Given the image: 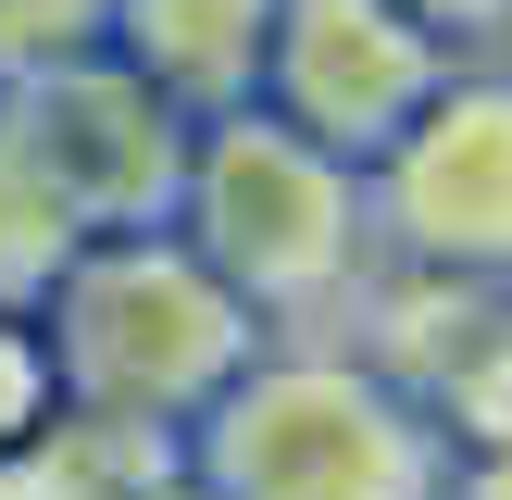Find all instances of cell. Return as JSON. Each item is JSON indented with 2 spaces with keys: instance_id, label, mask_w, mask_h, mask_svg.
<instances>
[{
  "instance_id": "1",
  "label": "cell",
  "mask_w": 512,
  "mask_h": 500,
  "mask_svg": "<svg viewBox=\"0 0 512 500\" xmlns=\"http://www.w3.org/2000/svg\"><path fill=\"white\" fill-rule=\"evenodd\" d=\"M263 500H413V450L363 388H275L250 413Z\"/></svg>"
},
{
  "instance_id": "2",
  "label": "cell",
  "mask_w": 512,
  "mask_h": 500,
  "mask_svg": "<svg viewBox=\"0 0 512 500\" xmlns=\"http://www.w3.org/2000/svg\"><path fill=\"white\" fill-rule=\"evenodd\" d=\"M400 213L425 250L512 263V100H450L400 163Z\"/></svg>"
},
{
  "instance_id": "3",
  "label": "cell",
  "mask_w": 512,
  "mask_h": 500,
  "mask_svg": "<svg viewBox=\"0 0 512 500\" xmlns=\"http://www.w3.org/2000/svg\"><path fill=\"white\" fill-rule=\"evenodd\" d=\"M213 213H225V250H238L250 275H325V238H338V188L313 175V150L250 138L238 163H225Z\"/></svg>"
},
{
  "instance_id": "4",
  "label": "cell",
  "mask_w": 512,
  "mask_h": 500,
  "mask_svg": "<svg viewBox=\"0 0 512 500\" xmlns=\"http://www.w3.org/2000/svg\"><path fill=\"white\" fill-rule=\"evenodd\" d=\"M413 88H425V50L400 38L388 13H363V0H313V13H300V113L388 125Z\"/></svg>"
},
{
  "instance_id": "5",
  "label": "cell",
  "mask_w": 512,
  "mask_h": 500,
  "mask_svg": "<svg viewBox=\"0 0 512 500\" xmlns=\"http://www.w3.org/2000/svg\"><path fill=\"white\" fill-rule=\"evenodd\" d=\"M475 413H488V425H512V338L475 363Z\"/></svg>"
},
{
  "instance_id": "6",
  "label": "cell",
  "mask_w": 512,
  "mask_h": 500,
  "mask_svg": "<svg viewBox=\"0 0 512 500\" xmlns=\"http://www.w3.org/2000/svg\"><path fill=\"white\" fill-rule=\"evenodd\" d=\"M475 500H512V463H500V475H488V488H475Z\"/></svg>"
},
{
  "instance_id": "7",
  "label": "cell",
  "mask_w": 512,
  "mask_h": 500,
  "mask_svg": "<svg viewBox=\"0 0 512 500\" xmlns=\"http://www.w3.org/2000/svg\"><path fill=\"white\" fill-rule=\"evenodd\" d=\"M450 13H475V0H450Z\"/></svg>"
}]
</instances>
